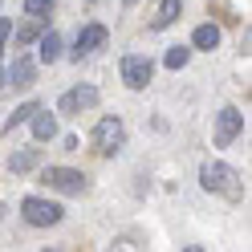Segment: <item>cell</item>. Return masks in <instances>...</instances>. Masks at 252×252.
I'll return each mask as SVG.
<instances>
[{"label":"cell","instance_id":"6da1fadb","mask_svg":"<svg viewBox=\"0 0 252 252\" xmlns=\"http://www.w3.org/2000/svg\"><path fill=\"white\" fill-rule=\"evenodd\" d=\"M203 187L208 191H224L228 199H240V183H236V171L224 163H208L203 167Z\"/></svg>","mask_w":252,"mask_h":252},{"label":"cell","instance_id":"7a4b0ae2","mask_svg":"<svg viewBox=\"0 0 252 252\" xmlns=\"http://www.w3.org/2000/svg\"><path fill=\"white\" fill-rule=\"evenodd\" d=\"M122 138H126V130H122L118 118H102L98 126H94V151L98 155H114L122 147Z\"/></svg>","mask_w":252,"mask_h":252},{"label":"cell","instance_id":"3957f363","mask_svg":"<svg viewBox=\"0 0 252 252\" xmlns=\"http://www.w3.org/2000/svg\"><path fill=\"white\" fill-rule=\"evenodd\" d=\"M151 73H155L151 57H143V53H130V57H122V82L130 86V90H143V86L151 82Z\"/></svg>","mask_w":252,"mask_h":252},{"label":"cell","instance_id":"277c9868","mask_svg":"<svg viewBox=\"0 0 252 252\" xmlns=\"http://www.w3.org/2000/svg\"><path fill=\"white\" fill-rule=\"evenodd\" d=\"M21 212H25V220H29L33 228H49V224L61 220V208H57V203H45V199H33V195L21 203Z\"/></svg>","mask_w":252,"mask_h":252},{"label":"cell","instance_id":"5b68a950","mask_svg":"<svg viewBox=\"0 0 252 252\" xmlns=\"http://www.w3.org/2000/svg\"><path fill=\"white\" fill-rule=\"evenodd\" d=\"M45 183L57 187V191L77 195V191L86 187V175H82V171H69V167H49V171H45Z\"/></svg>","mask_w":252,"mask_h":252},{"label":"cell","instance_id":"8992f818","mask_svg":"<svg viewBox=\"0 0 252 252\" xmlns=\"http://www.w3.org/2000/svg\"><path fill=\"white\" fill-rule=\"evenodd\" d=\"M240 126H244L240 110H220V118H216V147H228L232 138L240 134Z\"/></svg>","mask_w":252,"mask_h":252},{"label":"cell","instance_id":"52a82bcc","mask_svg":"<svg viewBox=\"0 0 252 252\" xmlns=\"http://www.w3.org/2000/svg\"><path fill=\"white\" fill-rule=\"evenodd\" d=\"M94 102H98V90L94 86H77V90H69L65 98H61V114H77V110H86Z\"/></svg>","mask_w":252,"mask_h":252},{"label":"cell","instance_id":"ba28073f","mask_svg":"<svg viewBox=\"0 0 252 252\" xmlns=\"http://www.w3.org/2000/svg\"><path fill=\"white\" fill-rule=\"evenodd\" d=\"M102 45H106V25H86L82 33H77V49H73V57L94 53V49H102Z\"/></svg>","mask_w":252,"mask_h":252},{"label":"cell","instance_id":"9c48e42d","mask_svg":"<svg viewBox=\"0 0 252 252\" xmlns=\"http://www.w3.org/2000/svg\"><path fill=\"white\" fill-rule=\"evenodd\" d=\"M33 61H29V57H17V65H12L8 69V77H12V82H17V86H33Z\"/></svg>","mask_w":252,"mask_h":252},{"label":"cell","instance_id":"30bf717a","mask_svg":"<svg viewBox=\"0 0 252 252\" xmlns=\"http://www.w3.org/2000/svg\"><path fill=\"white\" fill-rule=\"evenodd\" d=\"M179 8H183V0H163V8H159V17H155V29H167L171 21L179 17Z\"/></svg>","mask_w":252,"mask_h":252},{"label":"cell","instance_id":"8fae6325","mask_svg":"<svg viewBox=\"0 0 252 252\" xmlns=\"http://www.w3.org/2000/svg\"><path fill=\"white\" fill-rule=\"evenodd\" d=\"M37 159H41V151H37V147L17 151V155H12V171H33V167H37Z\"/></svg>","mask_w":252,"mask_h":252},{"label":"cell","instance_id":"7c38bea8","mask_svg":"<svg viewBox=\"0 0 252 252\" xmlns=\"http://www.w3.org/2000/svg\"><path fill=\"white\" fill-rule=\"evenodd\" d=\"M195 45H199V49H216V45H220V29L216 25H199L195 29Z\"/></svg>","mask_w":252,"mask_h":252},{"label":"cell","instance_id":"4fadbf2b","mask_svg":"<svg viewBox=\"0 0 252 252\" xmlns=\"http://www.w3.org/2000/svg\"><path fill=\"white\" fill-rule=\"evenodd\" d=\"M33 134L45 143V138H53V134H57V122H53L49 114H37V118H33Z\"/></svg>","mask_w":252,"mask_h":252},{"label":"cell","instance_id":"5bb4252c","mask_svg":"<svg viewBox=\"0 0 252 252\" xmlns=\"http://www.w3.org/2000/svg\"><path fill=\"white\" fill-rule=\"evenodd\" d=\"M57 53H61L57 33H45V37H41V61H57Z\"/></svg>","mask_w":252,"mask_h":252},{"label":"cell","instance_id":"9a60e30c","mask_svg":"<svg viewBox=\"0 0 252 252\" xmlns=\"http://www.w3.org/2000/svg\"><path fill=\"white\" fill-rule=\"evenodd\" d=\"M187 57H191V53H187L183 45H171V53H167V65H171V69H183V65H187Z\"/></svg>","mask_w":252,"mask_h":252},{"label":"cell","instance_id":"2e32d148","mask_svg":"<svg viewBox=\"0 0 252 252\" xmlns=\"http://www.w3.org/2000/svg\"><path fill=\"white\" fill-rule=\"evenodd\" d=\"M25 8H29V17H37V21H41V17H45V12H49V8H53V0H29V4H25Z\"/></svg>","mask_w":252,"mask_h":252},{"label":"cell","instance_id":"e0dca14e","mask_svg":"<svg viewBox=\"0 0 252 252\" xmlns=\"http://www.w3.org/2000/svg\"><path fill=\"white\" fill-rule=\"evenodd\" d=\"M33 114H37V102H25L17 114H12V126H17V122H25V118H33Z\"/></svg>","mask_w":252,"mask_h":252},{"label":"cell","instance_id":"ac0fdd59","mask_svg":"<svg viewBox=\"0 0 252 252\" xmlns=\"http://www.w3.org/2000/svg\"><path fill=\"white\" fill-rule=\"evenodd\" d=\"M33 37H37V17H33V25H25L17 33V41H33Z\"/></svg>","mask_w":252,"mask_h":252},{"label":"cell","instance_id":"d6986e66","mask_svg":"<svg viewBox=\"0 0 252 252\" xmlns=\"http://www.w3.org/2000/svg\"><path fill=\"white\" fill-rule=\"evenodd\" d=\"M8 33H12V25H8L4 17H0V45H4V37H8Z\"/></svg>","mask_w":252,"mask_h":252},{"label":"cell","instance_id":"ffe728a7","mask_svg":"<svg viewBox=\"0 0 252 252\" xmlns=\"http://www.w3.org/2000/svg\"><path fill=\"white\" fill-rule=\"evenodd\" d=\"M0 220H4V203H0Z\"/></svg>","mask_w":252,"mask_h":252}]
</instances>
